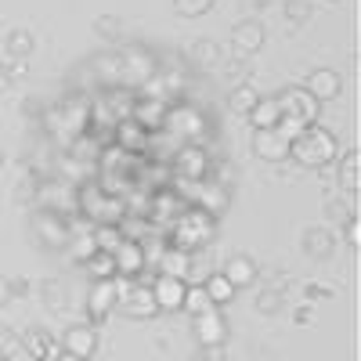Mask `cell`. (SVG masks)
I'll return each mask as SVG.
<instances>
[{
    "instance_id": "26",
    "label": "cell",
    "mask_w": 361,
    "mask_h": 361,
    "mask_svg": "<svg viewBox=\"0 0 361 361\" xmlns=\"http://www.w3.org/2000/svg\"><path fill=\"white\" fill-rule=\"evenodd\" d=\"M224 80L231 83V87H243V83H250V76H253V66H250V58H243V54H235V58H224Z\"/></svg>"
},
{
    "instance_id": "48",
    "label": "cell",
    "mask_w": 361,
    "mask_h": 361,
    "mask_svg": "<svg viewBox=\"0 0 361 361\" xmlns=\"http://www.w3.org/2000/svg\"><path fill=\"white\" fill-rule=\"evenodd\" d=\"M29 289H33V286H29L25 279H11V296H25Z\"/></svg>"
},
{
    "instance_id": "42",
    "label": "cell",
    "mask_w": 361,
    "mask_h": 361,
    "mask_svg": "<svg viewBox=\"0 0 361 361\" xmlns=\"http://www.w3.org/2000/svg\"><path fill=\"white\" fill-rule=\"evenodd\" d=\"M25 73H29L25 58H4V62H0V76L4 80H22Z\"/></svg>"
},
{
    "instance_id": "49",
    "label": "cell",
    "mask_w": 361,
    "mask_h": 361,
    "mask_svg": "<svg viewBox=\"0 0 361 361\" xmlns=\"http://www.w3.org/2000/svg\"><path fill=\"white\" fill-rule=\"evenodd\" d=\"M300 325H307V322H314V314H311V307H296V314H293Z\"/></svg>"
},
{
    "instance_id": "3",
    "label": "cell",
    "mask_w": 361,
    "mask_h": 361,
    "mask_svg": "<svg viewBox=\"0 0 361 361\" xmlns=\"http://www.w3.org/2000/svg\"><path fill=\"white\" fill-rule=\"evenodd\" d=\"M33 235L44 238V246L62 250L69 243V217H62V214H54V209L44 206V209L33 214Z\"/></svg>"
},
{
    "instance_id": "1",
    "label": "cell",
    "mask_w": 361,
    "mask_h": 361,
    "mask_svg": "<svg viewBox=\"0 0 361 361\" xmlns=\"http://www.w3.org/2000/svg\"><path fill=\"white\" fill-rule=\"evenodd\" d=\"M336 137L329 134L325 127L318 123H307L304 134H300L296 141H289V159H296L300 166H307V170H322L325 163H333L336 159Z\"/></svg>"
},
{
    "instance_id": "55",
    "label": "cell",
    "mask_w": 361,
    "mask_h": 361,
    "mask_svg": "<svg viewBox=\"0 0 361 361\" xmlns=\"http://www.w3.org/2000/svg\"><path fill=\"white\" fill-rule=\"evenodd\" d=\"M329 4H336V0H329Z\"/></svg>"
},
{
    "instance_id": "33",
    "label": "cell",
    "mask_w": 361,
    "mask_h": 361,
    "mask_svg": "<svg viewBox=\"0 0 361 361\" xmlns=\"http://www.w3.org/2000/svg\"><path fill=\"white\" fill-rule=\"evenodd\" d=\"M87 267H90V275H94V282H105V279H116V257L112 253H94L87 260Z\"/></svg>"
},
{
    "instance_id": "43",
    "label": "cell",
    "mask_w": 361,
    "mask_h": 361,
    "mask_svg": "<svg viewBox=\"0 0 361 361\" xmlns=\"http://www.w3.org/2000/svg\"><path fill=\"white\" fill-rule=\"evenodd\" d=\"M195 361H228L224 354V343H199V354Z\"/></svg>"
},
{
    "instance_id": "30",
    "label": "cell",
    "mask_w": 361,
    "mask_h": 361,
    "mask_svg": "<svg viewBox=\"0 0 361 361\" xmlns=\"http://www.w3.org/2000/svg\"><path fill=\"white\" fill-rule=\"evenodd\" d=\"M163 275H173V279H188V253L185 250H177V246H170L166 253H163Z\"/></svg>"
},
{
    "instance_id": "9",
    "label": "cell",
    "mask_w": 361,
    "mask_h": 361,
    "mask_svg": "<svg viewBox=\"0 0 361 361\" xmlns=\"http://www.w3.org/2000/svg\"><path fill=\"white\" fill-rule=\"evenodd\" d=\"M58 347H62L66 354H76L83 361H90V354L98 350V333H94V325H69L62 340H58Z\"/></svg>"
},
{
    "instance_id": "44",
    "label": "cell",
    "mask_w": 361,
    "mask_h": 361,
    "mask_svg": "<svg viewBox=\"0 0 361 361\" xmlns=\"http://www.w3.org/2000/svg\"><path fill=\"white\" fill-rule=\"evenodd\" d=\"M94 253H98V243H94V235H83L80 243L73 246V257H76V260H90Z\"/></svg>"
},
{
    "instance_id": "39",
    "label": "cell",
    "mask_w": 361,
    "mask_h": 361,
    "mask_svg": "<svg viewBox=\"0 0 361 361\" xmlns=\"http://www.w3.org/2000/svg\"><path fill=\"white\" fill-rule=\"evenodd\" d=\"M325 217H329V221H336V224H347V221L357 217V214H354V206H350V202H343V199H329V202H325Z\"/></svg>"
},
{
    "instance_id": "2",
    "label": "cell",
    "mask_w": 361,
    "mask_h": 361,
    "mask_svg": "<svg viewBox=\"0 0 361 361\" xmlns=\"http://www.w3.org/2000/svg\"><path fill=\"white\" fill-rule=\"evenodd\" d=\"M119 311L127 318H156L159 314V304L152 296V286H141V282H130V286H119Z\"/></svg>"
},
{
    "instance_id": "12",
    "label": "cell",
    "mask_w": 361,
    "mask_h": 361,
    "mask_svg": "<svg viewBox=\"0 0 361 361\" xmlns=\"http://www.w3.org/2000/svg\"><path fill=\"white\" fill-rule=\"evenodd\" d=\"M195 340L199 343H224L228 340V322L217 307L195 314Z\"/></svg>"
},
{
    "instance_id": "25",
    "label": "cell",
    "mask_w": 361,
    "mask_h": 361,
    "mask_svg": "<svg viewBox=\"0 0 361 361\" xmlns=\"http://www.w3.org/2000/svg\"><path fill=\"white\" fill-rule=\"evenodd\" d=\"M257 102H260V94L250 87V83H243V87H235L231 94H228V109L235 112V116H250L253 109H257Z\"/></svg>"
},
{
    "instance_id": "28",
    "label": "cell",
    "mask_w": 361,
    "mask_h": 361,
    "mask_svg": "<svg viewBox=\"0 0 361 361\" xmlns=\"http://www.w3.org/2000/svg\"><path fill=\"white\" fill-rule=\"evenodd\" d=\"M94 76H98L102 83L123 80V58H119V54H98V58H94Z\"/></svg>"
},
{
    "instance_id": "18",
    "label": "cell",
    "mask_w": 361,
    "mask_h": 361,
    "mask_svg": "<svg viewBox=\"0 0 361 361\" xmlns=\"http://www.w3.org/2000/svg\"><path fill=\"white\" fill-rule=\"evenodd\" d=\"M173 170H177L180 180H202V173H206V152H202V148H185V152H177Z\"/></svg>"
},
{
    "instance_id": "7",
    "label": "cell",
    "mask_w": 361,
    "mask_h": 361,
    "mask_svg": "<svg viewBox=\"0 0 361 361\" xmlns=\"http://www.w3.org/2000/svg\"><path fill=\"white\" fill-rule=\"evenodd\" d=\"M264 25L257 18H243V22H235L231 25V47L235 54H243V58H253L260 47H264Z\"/></svg>"
},
{
    "instance_id": "15",
    "label": "cell",
    "mask_w": 361,
    "mask_h": 361,
    "mask_svg": "<svg viewBox=\"0 0 361 361\" xmlns=\"http://www.w3.org/2000/svg\"><path fill=\"white\" fill-rule=\"evenodd\" d=\"M130 119L137 127H145V130H159L166 123V102L163 98H137Z\"/></svg>"
},
{
    "instance_id": "46",
    "label": "cell",
    "mask_w": 361,
    "mask_h": 361,
    "mask_svg": "<svg viewBox=\"0 0 361 361\" xmlns=\"http://www.w3.org/2000/svg\"><path fill=\"white\" fill-rule=\"evenodd\" d=\"M329 296H333V289H329V286H318V282L307 286V300H329Z\"/></svg>"
},
{
    "instance_id": "37",
    "label": "cell",
    "mask_w": 361,
    "mask_h": 361,
    "mask_svg": "<svg viewBox=\"0 0 361 361\" xmlns=\"http://www.w3.org/2000/svg\"><path fill=\"white\" fill-rule=\"evenodd\" d=\"M40 293H44V300H47V307L51 311H62L66 307V286L62 282H40Z\"/></svg>"
},
{
    "instance_id": "8",
    "label": "cell",
    "mask_w": 361,
    "mask_h": 361,
    "mask_svg": "<svg viewBox=\"0 0 361 361\" xmlns=\"http://www.w3.org/2000/svg\"><path fill=\"white\" fill-rule=\"evenodd\" d=\"M250 148H253V156H260L264 163H286L289 159V141L279 130H253Z\"/></svg>"
},
{
    "instance_id": "35",
    "label": "cell",
    "mask_w": 361,
    "mask_h": 361,
    "mask_svg": "<svg viewBox=\"0 0 361 361\" xmlns=\"http://www.w3.org/2000/svg\"><path fill=\"white\" fill-rule=\"evenodd\" d=\"M180 307H185L188 314H202V311H209L214 304H209V296H206L202 286H192V289H185V304H180Z\"/></svg>"
},
{
    "instance_id": "19",
    "label": "cell",
    "mask_w": 361,
    "mask_h": 361,
    "mask_svg": "<svg viewBox=\"0 0 361 361\" xmlns=\"http://www.w3.org/2000/svg\"><path fill=\"white\" fill-rule=\"evenodd\" d=\"M336 180H340V188L343 192H357V180H361V156H357V148H350V152L340 156L336 163Z\"/></svg>"
},
{
    "instance_id": "13",
    "label": "cell",
    "mask_w": 361,
    "mask_h": 361,
    "mask_svg": "<svg viewBox=\"0 0 361 361\" xmlns=\"http://www.w3.org/2000/svg\"><path fill=\"white\" fill-rule=\"evenodd\" d=\"M58 350V340L47 333V329H40V325H33V329H25L22 333V354H29L33 361H40V357H54Z\"/></svg>"
},
{
    "instance_id": "21",
    "label": "cell",
    "mask_w": 361,
    "mask_h": 361,
    "mask_svg": "<svg viewBox=\"0 0 361 361\" xmlns=\"http://www.w3.org/2000/svg\"><path fill=\"white\" fill-rule=\"evenodd\" d=\"M199 209H206V214H214V217H221L224 209H228V192H224V185H217V180H209V185H199Z\"/></svg>"
},
{
    "instance_id": "4",
    "label": "cell",
    "mask_w": 361,
    "mask_h": 361,
    "mask_svg": "<svg viewBox=\"0 0 361 361\" xmlns=\"http://www.w3.org/2000/svg\"><path fill=\"white\" fill-rule=\"evenodd\" d=\"M304 90H307V94H311L318 105H322V102H333V98L343 94V76H340L336 69H329V66H318V69L307 73Z\"/></svg>"
},
{
    "instance_id": "53",
    "label": "cell",
    "mask_w": 361,
    "mask_h": 361,
    "mask_svg": "<svg viewBox=\"0 0 361 361\" xmlns=\"http://www.w3.org/2000/svg\"><path fill=\"white\" fill-rule=\"evenodd\" d=\"M40 361H54V357H40Z\"/></svg>"
},
{
    "instance_id": "16",
    "label": "cell",
    "mask_w": 361,
    "mask_h": 361,
    "mask_svg": "<svg viewBox=\"0 0 361 361\" xmlns=\"http://www.w3.org/2000/svg\"><path fill=\"white\" fill-rule=\"evenodd\" d=\"M188 62L195 66V69H217L221 62H224V47L217 44V40H195L192 47H188Z\"/></svg>"
},
{
    "instance_id": "5",
    "label": "cell",
    "mask_w": 361,
    "mask_h": 361,
    "mask_svg": "<svg viewBox=\"0 0 361 361\" xmlns=\"http://www.w3.org/2000/svg\"><path fill=\"white\" fill-rule=\"evenodd\" d=\"M279 109H282V116H296V119H304V123H318V102L304 87H286L279 94Z\"/></svg>"
},
{
    "instance_id": "11",
    "label": "cell",
    "mask_w": 361,
    "mask_h": 361,
    "mask_svg": "<svg viewBox=\"0 0 361 361\" xmlns=\"http://www.w3.org/2000/svg\"><path fill=\"white\" fill-rule=\"evenodd\" d=\"M185 279H173V275H159L152 282V296H156V304L159 311H180V304H185Z\"/></svg>"
},
{
    "instance_id": "24",
    "label": "cell",
    "mask_w": 361,
    "mask_h": 361,
    "mask_svg": "<svg viewBox=\"0 0 361 361\" xmlns=\"http://www.w3.org/2000/svg\"><path fill=\"white\" fill-rule=\"evenodd\" d=\"M166 123H170L177 134H185V137H195V134L202 130V119H199V112H192V109L166 112Z\"/></svg>"
},
{
    "instance_id": "41",
    "label": "cell",
    "mask_w": 361,
    "mask_h": 361,
    "mask_svg": "<svg viewBox=\"0 0 361 361\" xmlns=\"http://www.w3.org/2000/svg\"><path fill=\"white\" fill-rule=\"evenodd\" d=\"M304 127H307V123H304V119H296V116H282L275 130H279V134H282L286 141H296L300 134H304Z\"/></svg>"
},
{
    "instance_id": "54",
    "label": "cell",
    "mask_w": 361,
    "mask_h": 361,
    "mask_svg": "<svg viewBox=\"0 0 361 361\" xmlns=\"http://www.w3.org/2000/svg\"><path fill=\"white\" fill-rule=\"evenodd\" d=\"M0 94H4V87H0Z\"/></svg>"
},
{
    "instance_id": "22",
    "label": "cell",
    "mask_w": 361,
    "mask_h": 361,
    "mask_svg": "<svg viewBox=\"0 0 361 361\" xmlns=\"http://www.w3.org/2000/svg\"><path fill=\"white\" fill-rule=\"evenodd\" d=\"M112 137L119 141V148H123V152H134V148L145 145V127H137L134 119H119L116 130H112Z\"/></svg>"
},
{
    "instance_id": "38",
    "label": "cell",
    "mask_w": 361,
    "mask_h": 361,
    "mask_svg": "<svg viewBox=\"0 0 361 361\" xmlns=\"http://www.w3.org/2000/svg\"><path fill=\"white\" fill-rule=\"evenodd\" d=\"M214 4H217V0H173L177 15H185V18H195V15L214 11Z\"/></svg>"
},
{
    "instance_id": "36",
    "label": "cell",
    "mask_w": 361,
    "mask_h": 361,
    "mask_svg": "<svg viewBox=\"0 0 361 361\" xmlns=\"http://www.w3.org/2000/svg\"><path fill=\"white\" fill-rule=\"evenodd\" d=\"M282 11H286V18H289L293 29H300L304 22H311V4H307V0H286Z\"/></svg>"
},
{
    "instance_id": "51",
    "label": "cell",
    "mask_w": 361,
    "mask_h": 361,
    "mask_svg": "<svg viewBox=\"0 0 361 361\" xmlns=\"http://www.w3.org/2000/svg\"><path fill=\"white\" fill-rule=\"evenodd\" d=\"M54 361H83V357H76V354H66V350H58V354H54Z\"/></svg>"
},
{
    "instance_id": "23",
    "label": "cell",
    "mask_w": 361,
    "mask_h": 361,
    "mask_svg": "<svg viewBox=\"0 0 361 361\" xmlns=\"http://www.w3.org/2000/svg\"><path fill=\"white\" fill-rule=\"evenodd\" d=\"M199 286L206 289V296H209V304H214V307H217V304H228V300L235 296V286L221 275V271H214V275H206Z\"/></svg>"
},
{
    "instance_id": "20",
    "label": "cell",
    "mask_w": 361,
    "mask_h": 361,
    "mask_svg": "<svg viewBox=\"0 0 361 361\" xmlns=\"http://www.w3.org/2000/svg\"><path fill=\"white\" fill-rule=\"evenodd\" d=\"M253 130H275L279 127V119H282V109H279V98H260L257 109L246 116Z\"/></svg>"
},
{
    "instance_id": "31",
    "label": "cell",
    "mask_w": 361,
    "mask_h": 361,
    "mask_svg": "<svg viewBox=\"0 0 361 361\" xmlns=\"http://www.w3.org/2000/svg\"><path fill=\"white\" fill-rule=\"evenodd\" d=\"M90 235H94V243H98L102 253H116L119 243H123V231H119V224H98Z\"/></svg>"
},
{
    "instance_id": "29",
    "label": "cell",
    "mask_w": 361,
    "mask_h": 361,
    "mask_svg": "<svg viewBox=\"0 0 361 361\" xmlns=\"http://www.w3.org/2000/svg\"><path fill=\"white\" fill-rule=\"evenodd\" d=\"M282 307H286V289H279V286L260 289V296H257V311L260 314L275 318V314H282Z\"/></svg>"
},
{
    "instance_id": "34",
    "label": "cell",
    "mask_w": 361,
    "mask_h": 361,
    "mask_svg": "<svg viewBox=\"0 0 361 361\" xmlns=\"http://www.w3.org/2000/svg\"><path fill=\"white\" fill-rule=\"evenodd\" d=\"M18 354H22V336L15 333V329L0 325V361H8V357H18Z\"/></svg>"
},
{
    "instance_id": "14",
    "label": "cell",
    "mask_w": 361,
    "mask_h": 361,
    "mask_svg": "<svg viewBox=\"0 0 361 361\" xmlns=\"http://www.w3.org/2000/svg\"><path fill=\"white\" fill-rule=\"evenodd\" d=\"M112 257H116V275H127V279H137L141 275V267H145V246L141 243L123 238Z\"/></svg>"
},
{
    "instance_id": "40",
    "label": "cell",
    "mask_w": 361,
    "mask_h": 361,
    "mask_svg": "<svg viewBox=\"0 0 361 361\" xmlns=\"http://www.w3.org/2000/svg\"><path fill=\"white\" fill-rule=\"evenodd\" d=\"M37 188H40V180H37V177L18 180V185L11 188V202H33V199H37Z\"/></svg>"
},
{
    "instance_id": "10",
    "label": "cell",
    "mask_w": 361,
    "mask_h": 361,
    "mask_svg": "<svg viewBox=\"0 0 361 361\" xmlns=\"http://www.w3.org/2000/svg\"><path fill=\"white\" fill-rule=\"evenodd\" d=\"M300 246H304V253L314 257V260H329V257L336 253V231H329V228H322V224L304 228V235H300Z\"/></svg>"
},
{
    "instance_id": "52",
    "label": "cell",
    "mask_w": 361,
    "mask_h": 361,
    "mask_svg": "<svg viewBox=\"0 0 361 361\" xmlns=\"http://www.w3.org/2000/svg\"><path fill=\"white\" fill-rule=\"evenodd\" d=\"M0 166H4V148H0Z\"/></svg>"
},
{
    "instance_id": "27",
    "label": "cell",
    "mask_w": 361,
    "mask_h": 361,
    "mask_svg": "<svg viewBox=\"0 0 361 361\" xmlns=\"http://www.w3.org/2000/svg\"><path fill=\"white\" fill-rule=\"evenodd\" d=\"M33 47H37V40H33V33H29V29H11L8 40H4L8 58H29V54H33Z\"/></svg>"
},
{
    "instance_id": "45",
    "label": "cell",
    "mask_w": 361,
    "mask_h": 361,
    "mask_svg": "<svg viewBox=\"0 0 361 361\" xmlns=\"http://www.w3.org/2000/svg\"><path fill=\"white\" fill-rule=\"evenodd\" d=\"M340 231H343V243H347V246H357V243H361V224H357V217H350L347 224H340Z\"/></svg>"
},
{
    "instance_id": "47",
    "label": "cell",
    "mask_w": 361,
    "mask_h": 361,
    "mask_svg": "<svg viewBox=\"0 0 361 361\" xmlns=\"http://www.w3.org/2000/svg\"><path fill=\"white\" fill-rule=\"evenodd\" d=\"M11 300H15V296H11V279H8V275H0V307L11 304Z\"/></svg>"
},
{
    "instance_id": "50",
    "label": "cell",
    "mask_w": 361,
    "mask_h": 361,
    "mask_svg": "<svg viewBox=\"0 0 361 361\" xmlns=\"http://www.w3.org/2000/svg\"><path fill=\"white\" fill-rule=\"evenodd\" d=\"M243 4H246V8H253V11H264V8L271 4V0H243Z\"/></svg>"
},
{
    "instance_id": "6",
    "label": "cell",
    "mask_w": 361,
    "mask_h": 361,
    "mask_svg": "<svg viewBox=\"0 0 361 361\" xmlns=\"http://www.w3.org/2000/svg\"><path fill=\"white\" fill-rule=\"evenodd\" d=\"M116 300H119L116 279H105V282H94V286H90V296H87V318H90V325L105 322L109 311L116 307Z\"/></svg>"
},
{
    "instance_id": "32",
    "label": "cell",
    "mask_w": 361,
    "mask_h": 361,
    "mask_svg": "<svg viewBox=\"0 0 361 361\" xmlns=\"http://www.w3.org/2000/svg\"><path fill=\"white\" fill-rule=\"evenodd\" d=\"M94 33H98L102 40L116 44L119 37H123V18H119V15H98V18H94Z\"/></svg>"
},
{
    "instance_id": "17",
    "label": "cell",
    "mask_w": 361,
    "mask_h": 361,
    "mask_svg": "<svg viewBox=\"0 0 361 361\" xmlns=\"http://www.w3.org/2000/svg\"><path fill=\"white\" fill-rule=\"evenodd\" d=\"M221 275H224L235 289H243V286H253V279H257V264H253V257H246V253H235V257L224 264Z\"/></svg>"
}]
</instances>
